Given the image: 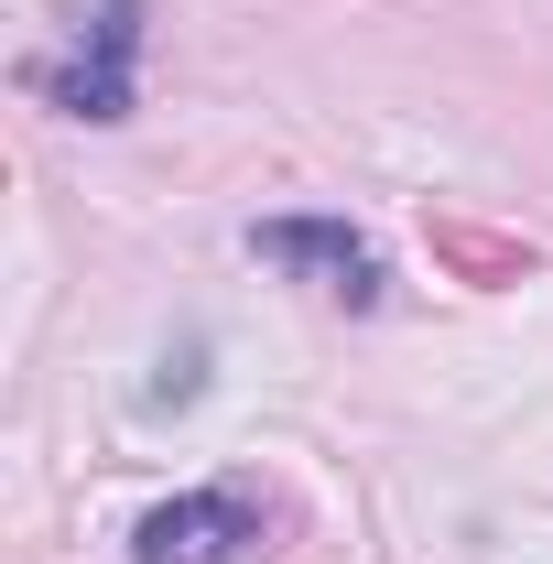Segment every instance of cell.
<instances>
[{
	"label": "cell",
	"mask_w": 553,
	"mask_h": 564,
	"mask_svg": "<svg viewBox=\"0 0 553 564\" xmlns=\"http://www.w3.org/2000/svg\"><path fill=\"white\" fill-rule=\"evenodd\" d=\"M272 554H282V510L250 489V478L196 489V499H163L131 532V564H272Z\"/></svg>",
	"instance_id": "cell-1"
},
{
	"label": "cell",
	"mask_w": 553,
	"mask_h": 564,
	"mask_svg": "<svg viewBox=\"0 0 553 564\" xmlns=\"http://www.w3.org/2000/svg\"><path fill=\"white\" fill-rule=\"evenodd\" d=\"M423 250L445 261L456 282H478V293H510V282H532L543 272V250L521 239V228H488V217H456V207H434L423 217Z\"/></svg>",
	"instance_id": "cell-4"
},
{
	"label": "cell",
	"mask_w": 553,
	"mask_h": 564,
	"mask_svg": "<svg viewBox=\"0 0 553 564\" xmlns=\"http://www.w3.org/2000/svg\"><path fill=\"white\" fill-rule=\"evenodd\" d=\"M196 391H207V348H174L163 380H152V413H174V402H196Z\"/></svg>",
	"instance_id": "cell-5"
},
{
	"label": "cell",
	"mask_w": 553,
	"mask_h": 564,
	"mask_svg": "<svg viewBox=\"0 0 553 564\" xmlns=\"http://www.w3.org/2000/svg\"><path fill=\"white\" fill-rule=\"evenodd\" d=\"M131 66H141V0H87V55L66 76H33L66 120H131Z\"/></svg>",
	"instance_id": "cell-2"
},
{
	"label": "cell",
	"mask_w": 553,
	"mask_h": 564,
	"mask_svg": "<svg viewBox=\"0 0 553 564\" xmlns=\"http://www.w3.org/2000/svg\"><path fill=\"white\" fill-rule=\"evenodd\" d=\"M250 250H261L272 272H315L337 304H358V315L380 304V250H369L347 217H261V228H250Z\"/></svg>",
	"instance_id": "cell-3"
}]
</instances>
